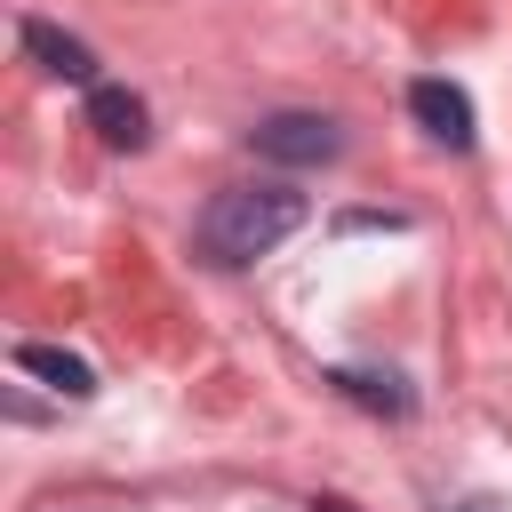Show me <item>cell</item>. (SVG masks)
Segmentation results:
<instances>
[{
  "label": "cell",
  "instance_id": "3",
  "mask_svg": "<svg viewBox=\"0 0 512 512\" xmlns=\"http://www.w3.org/2000/svg\"><path fill=\"white\" fill-rule=\"evenodd\" d=\"M408 112H416V128L432 136V144H448V152H464L480 128H472V96L456 88V80H408Z\"/></svg>",
  "mask_w": 512,
  "mask_h": 512
},
{
  "label": "cell",
  "instance_id": "7",
  "mask_svg": "<svg viewBox=\"0 0 512 512\" xmlns=\"http://www.w3.org/2000/svg\"><path fill=\"white\" fill-rule=\"evenodd\" d=\"M16 368L40 376V384L64 392V400H88V392H96V368H88L80 352H64V344H16Z\"/></svg>",
  "mask_w": 512,
  "mask_h": 512
},
{
  "label": "cell",
  "instance_id": "9",
  "mask_svg": "<svg viewBox=\"0 0 512 512\" xmlns=\"http://www.w3.org/2000/svg\"><path fill=\"white\" fill-rule=\"evenodd\" d=\"M312 512H352V504H336V496H328V504H312Z\"/></svg>",
  "mask_w": 512,
  "mask_h": 512
},
{
  "label": "cell",
  "instance_id": "2",
  "mask_svg": "<svg viewBox=\"0 0 512 512\" xmlns=\"http://www.w3.org/2000/svg\"><path fill=\"white\" fill-rule=\"evenodd\" d=\"M256 152L280 168H320L344 152V128L328 112H272V120H256Z\"/></svg>",
  "mask_w": 512,
  "mask_h": 512
},
{
  "label": "cell",
  "instance_id": "4",
  "mask_svg": "<svg viewBox=\"0 0 512 512\" xmlns=\"http://www.w3.org/2000/svg\"><path fill=\"white\" fill-rule=\"evenodd\" d=\"M88 128L112 144V152H144L152 144V112H144V96L136 88H88Z\"/></svg>",
  "mask_w": 512,
  "mask_h": 512
},
{
  "label": "cell",
  "instance_id": "1",
  "mask_svg": "<svg viewBox=\"0 0 512 512\" xmlns=\"http://www.w3.org/2000/svg\"><path fill=\"white\" fill-rule=\"evenodd\" d=\"M304 216H312V200H304L296 184H224V192L200 208L192 248H200L216 272H240V264L272 256V248H280Z\"/></svg>",
  "mask_w": 512,
  "mask_h": 512
},
{
  "label": "cell",
  "instance_id": "8",
  "mask_svg": "<svg viewBox=\"0 0 512 512\" xmlns=\"http://www.w3.org/2000/svg\"><path fill=\"white\" fill-rule=\"evenodd\" d=\"M456 512H504V504H496V496H472V504H456Z\"/></svg>",
  "mask_w": 512,
  "mask_h": 512
},
{
  "label": "cell",
  "instance_id": "6",
  "mask_svg": "<svg viewBox=\"0 0 512 512\" xmlns=\"http://www.w3.org/2000/svg\"><path fill=\"white\" fill-rule=\"evenodd\" d=\"M328 384H336L352 408H368V416H392V424L416 408V392H408L392 368H328Z\"/></svg>",
  "mask_w": 512,
  "mask_h": 512
},
{
  "label": "cell",
  "instance_id": "5",
  "mask_svg": "<svg viewBox=\"0 0 512 512\" xmlns=\"http://www.w3.org/2000/svg\"><path fill=\"white\" fill-rule=\"evenodd\" d=\"M16 40H24V56H32L40 72H56V80H80V88H96V56H88V40L56 32L48 16H24V24H16Z\"/></svg>",
  "mask_w": 512,
  "mask_h": 512
}]
</instances>
